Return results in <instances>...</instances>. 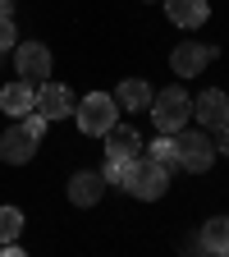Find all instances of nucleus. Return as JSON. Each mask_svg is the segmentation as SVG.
<instances>
[{
	"instance_id": "nucleus-1",
	"label": "nucleus",
	"mask_w": 229,
	"mask_h": 257,
	"mask_svg": "<svg viewBox=\"0 0 229 257\" xmlns=\"http://www.w3.org/2000/svg\"><path fill=\"white\" fill-rule=\"evenodd\" d=\"M119 188L128 198H138V202H156V198H165V188H170V166H160L151 156H133L124 166V175H119Z\"/></svg>"
},
{
	"instance_id": "nucleus-2",
	"label": "nucleus",
	"mask_w": 229,
	"mask_h": 257,
	"mask_svg": "<svg viewBox=\"0 0 229 257\" xmlns=\"http://www.w3.org/2000/svg\"><path fill=\"white\" fill-rule=\"evenodd\" d=\"M170 138H174V166H183L188 175L211 170V161H215V143H211L206 128H179V134H170Z\"/></svg>"
},
{
	"instance_id": "nucleus-3",
	"label": "nucleus",
	"mask_w": 229,
	"mask_h": 257,
	"mask_svg": "<svg viewBox=\"0 0 229 257\" xmlns=\"http://www.w3.org/2000/svg\"><path fill=\"white\" fill-rule=\"evenodd\" d=\"M151 119H156V128L160 134H179V128L192 119V96L174 83V87H165V92H151Z\"/></svg>"
},
{
	"instance_id": "nucleus-4",
	"label": "nucleus",
	"mask_w": 229,
	"mask_h": 257,
	"mask_svg": "<svg viewBox=\"0 0 229 257\" xmlns=\"http://www.w3.org/2000/svg\"><path fill=\"white\" fill-rule=\"evenodd\" d=\"M74 119H78V128H83V134L101 138L110 124H119V101H115L110 92H87L83 101L74 106Z\"/></svg>"
},
{
	"instance_id": "nucleus-5",
	"label": "nucleus",
	"mask_w": 229,
	"mask_h": 257,
	"mask_svg": "<svg viewBox=\"0 0 229 257\" xmlns=\"http://www.w3.org/2000/svg\"><path fill=\"white\" fill-rule=\"evenodd\" d=\"M14 69H19L23 83L42 87V83L51 78V51H46L42 42H14Z\"/></svg>"
},
{
	"instance_id": "nucleus-6",
	"label": "nucleus",
	"mask_w": 229,
	"mask_h": 257,
	"mask_svg": "<svg viewBox=\"0 0 229 257\" xmlns=\"http://www.w3.org/2000/svg\"><path fill=\"white\" fill-rule=\"evenodd\" d=\"M215 55H220V51H215L211 42H179V46L170 51V69H174V78H197Z\"/></svg>"
},
{
	"instance_id": "nucleus-7",
	"label": "nucleus",
	"mask_w": 229,
	"mask_h": 257,
	"mask_svg": "<svg viewBox=\"0 0 229 257\" xmlns=\"http://www.w3.org/2000/svg\"><path fill=\"white\" fill-rule=\"evenodd\" d=\"M192 119H197L206 134H211V128H220V124H229V96H224L220 87L197 92V96H192Z\"/></svg>"
},
{
	"instance_id": "nucleus-8",
	"label": "nucleus",
	"mask_w": 229,
	"mask_h": 257,
	"mask_svg": "<svg viewBox=\"0 0 229 257\" xmlns=\"http://www.w3.org/2000/svg\"><path fill=\"white\" fill-rule=\"evenodd\" d=\"M37 143L42 138H32L23 124H10L5 134H0V161H5V166H28V161L37 156Z\"/></svg>"
},
{
	"instance_id": "nucleus-9",
	"label": "nucleus",
	"mask_w": 229,
	"mask_h": 257,
	"mask_svg": "<svg viewBox=\"0 0 229 257\" xmlns=\"http://www.w3.org/2000/svg\"><path fill=\"white\" fill-rule=\"evenodd\" d=\"M74 106H78V101H74V92L64 87V83H51V78H46V83L37 87V110H42L46 119H64V115H74Z\"/></svg>"
},
{
	"instance_id": "nucleus-10",
	"label": "nucleus",
	"mask_w": 229,
	"mask_h": 257,
	"mask_svg": "<svg viewBox=\"0 0 229 257\" xmlns=\"http://www.w3.org/2000/svg\"><path fill=\"white\" fill-rule=\"evenodd\" d=\"M64 193H69L74 207H96V202H101V193H106V175L101 170H78Z\"/></svg>"
},
{
	"instance_id": "nucleus-11",
	"label": "nucleus",
	"mask_w": 229,
	"mask_h": 257,
	"mask_svg": "<svg viewBox=\"0 0 229 257\" xmlns=\"http://www.w3.org/2000/svg\"><path fill=\"white\" fill-rule=\"evenodd\" d=\"M101 138H106V152L119 156V161H133V156H142V147H147L142 134H138V128H128V124H110Z\"/></svg>"
},
{
	"instance_id": "nucleus-12",
	"label": "nucleus",
	"mask_w": 229,
	"mask_h": 257,
	"mask_svg": "<svg viewBox=\"0 0 229 257\" xmlns=\"http://www.w3.org/2000/svg\"><path fill=\"white\" fill-rule=\"evenodd\" d=\"M32 106H37V87L32 83H23V78L5 83V92H0V110L5 115H28Z\"/></svg>"
},
{
	"instance_id": "nucleus-13",
	"label": "nucleus",
	"mask_w": 229,
	"mask_h": 257,
	"mask_svg": "<svg viewBox=\"0 0 229 257\" xmlns=\"http://www.w3.org/2000/svg\"><path fill=\"white\" fill-rule=\"evenodd\" d=\"M165 14H170L174 28H202L206 14H211V5H206V0H165Z\"/></svg>"
},
{
	"instance_id": "nucleus-14",
	"label": "nucleus",
	"mask_w": 229,
	"mask_h": 257,
	"mask_svg": "<svg viewBox=\"0 0 229 257\" xmlns=\"http://www.w3.org/2000/svg\"><path fill=\"white\" fill-rule=\"evenodd\" d=\"M202 252H215V257H229V216H215L202 225V239H197Z\"/></svg>"
},
{
	"instance_id": "nucleus-15",
	"label": "nucleus",
	"mask_w": 229,
	"mask_h": 257,
	"mask_svg": "<svg viewBox=\"0 0 229 257\" xmlns=\"http://www.w3.org/2000/svg\"><path fill=\"white\" fill-rule=\"evenodd\" d=\"M115 101H119V110H147V106H151V87H147V78H124L119 92H115Z\"/></svg>"
},
{
	"instance_id": "nucleus-16",
	"label": "nucleus",
	"mask_w": 229,
	"mask_h": 257,
	"mask_svg": "<svg viewBox=\"0 0 229 257\" xmlns=\"http://www.w3.org/2000/svg\"><path fill=\"white\" fill-rule=\"evenodd\" d=\"M19 230H23V211H19V207H0V248L14 243Z\"/></svg>"
},
{
	"instance_id": "nucleus-17",
	"label": "nucleus",
	"mask_w": 229,
	"mask_h": 257,
	"mask_svg": "<svg viewBox=\"0 0 229 257\" xmlns=\"http://www.w3.org/2000/svg\"><path fill=\"white\" fill-rule=\"evenodd\" d=\"M142 152H147L151 161H160V166H174V138H170V134H165V138H156V143L142 147Z\"/></svg>"
},
{
	"instance_id": "nucleus-18",
	"label": "nucleus",
	"mask_w": 229,
	"mask_h": 257,
	"mask_svg": "<svg viewBox=\"0 0 229 257\" xmlns=\"http://www.w3.org/2000/svg\"><path fill=\"white\" fill-rule=\"evenodd\" d=\"M46 124H51V119H46V115H42L37 106H32V110L23 115V128H28V134H32V138H42V134H46Z\"/></svg>"
},
{
	"instance_id": "nucleus-19",
	"label": "nucleus",
	"mask_w": 229,
	"mask_h": 257,
	"mask_svg": "<svg viewBox=\"0 0 229 257\" xmlns=\"http://www.w3.org/2000/svg\"><path fill=\"white\" fill-rule=\"evenodd\" d=\"M14 42H19V28H14V19H0V51H14Z\"/></svg>"
},
{
	"instance_id": "nucleus-20",
	"label": "nucleus",
	"mask_w": 229,
	"mask_h": 257,
	"mask_svg": "<svg viewBox=\"0 0 229 257\" xmlns=\"http://www.w3.org/2000/svg\"><path fill=\"white\" fill-rule=\"evenodd\" d=\"M211 134H215V138H211V143H215V152H220V156H229V124L211 128Z\"/></svg>"
}]
</instances>
